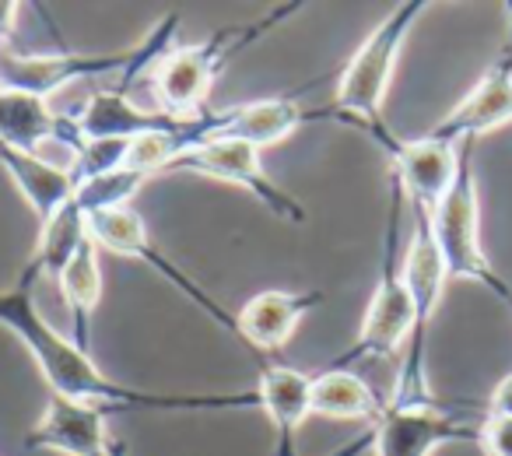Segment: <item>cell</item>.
<instances>
[{"label":"cell","mask_w":512,"mask_h":456,"mask_svg":"<svg viewBox=\"0 0 512 456\" xmlns=\"http://www.w3.org/2000/svg\"><path fill=\"white\" fill-rule=\"evenodd\" d=\"M179 36V15H165L151 25L144 43L137 50L123 53H81V50H43V53H18L11 46H0V88L25 92L50 102L74 81L92 78H123V85H134L137 74H148L165 53L172 50V39Z\"/></svg>","instance_id":"obj_2"},{"label":"cell","mask_w":512,"mask_h":456,"mask_svg":"<svg viewBox=\"0 0 512 456\" xmlns=\"http://www.w3.org/2000/svg\"><path fill=\"white\" fill-rule=\"evenodd\" d=\"M425 11H428L425 0L397 4L365 36V43L351 53L341 78H337V95H334V106H330L337 123H348V127L362 130L376 144L393 134L390 123H386V95H390L393 71H397V60L404 53L407 36L414 32V25H418V18Z\"/></svg>","instance_id":"obj_4"},{"label":"cell","mask_w":512,"mask_h":456,"mask_svg":"<svg viewBox=\"0 0 512 456\" xmlns=\"http://www.w3.org/2000/svg\"><path fill=\"white\" fill-rule=\"evenodd\" d=\"M509 120H512V39L505 43L502 57L481 74V81L428 134L460 148V144L477 141L481 134H488V130L502 127Z\"/></svg>","instance_id":"obj_12"},{"label":"cell","mask_w":512,"mask_h":456,"mask_svg":"<svg viewBox=\"0 0 512 456\" xmlns=\"http://www.w3.org/2000/svg\"><path fill=\"white\" fill-rule=\"evenodd\" d=\"M484 418V414H481ZM481 418L442 407L439 400H386L376 425L341 456H358L365 446L372 456H432L446 442H477Z\"/></svg>","instance_id":"obj_7"},{"label":"cell","mask_w":512,"mask_h":456,"mask_svg":"<svg viewBox=\"0 0 512 456\" xmlns=\"http://www.w3.org/2000/svg\"><path fill=\"white\" fill-rule=\"evenodd\" d=\"M88 243V211L78 204V197H71L50 221L39 225V243L32 250L29 264L22 267V278L36 281L43 274L50 278H60L64 267L78 257V250Z\"/></svg>","instance_id":"obj_18"},{"label":"cell","mask_w":512,"mask_h":456,"mask_svg":"<svg viewBox=\"0 0 512 456\" xmlns=\"http://www.w3.org/2000/svg\"><path fill=\"white\" fill-rule=\"evenodd\" d=\"M484 414H502V418H512V372L505 379H498V386L491 390L488 404H484Z\"/></svg>","instance_id":"obj_21"},{"label":"cell","mask_w":512,"mask_h":456,"mask_svg":"<svg viewBox=\"0 0 512 456\" xmlns=\"http://www.w3.org/2000/svg\"><path fill=\"white\" fill-rule=\"evenodd\" d=\"M309 120H334V109H309L299 95L242 102V106L225 109V137L221 141H242L249 148L264 151L271 144L288 141Z\"/></svg>","instance_id":"obj_14"},{"label":"cell","mask_w":512,"mask_h":456,"mask_svg":"<svg viewBox=\"0 0 512 456\" xmlns=\"http://www.w3.org/2000/svg\"><path fill=\"white\" fill-rule=\"evenodd\" d=\"M57 288L67 306V323H71L67 337L78 348L92 351V320L102 302V288H106V281H102V250L95 246L92 236L78 250V257L64 267V274L57 278Z\"/></svg>","instance_id":"obj_17"},{"label":"cell","mask_w":512,"mask_h":456,"mask_svg":"<svg viewBox=\"0 0 512 456\" xmlns=\"http://www.w3.org/2000/svg\"><path fill=\"white\" fill-rule=\"evenodd\" d=\"M172 172H193V176L232 183V186H239V190L253 193V197L271 214H278V218L292 221V225H306V207L295 197H288V193L267 176L264 162H260V151L242 141L200 144V148L186 151L179 162H172L169 169H165V176H172Z\"/></svg>","instance_id":"obj_9"},{"label":"cell","mask_w":512,"mask_h":456,"mask_svg":"<svg viewBox=\"0 0 512 456\" xmlns=\"http://www.w3.org/2000/svg\"><path fill=\"white\" fill-rule=\"evenodd\" d=\"M404 190L390 176V214H386L383 236V260H379L376 292L365 309L358 341L341 358H334L337 369H355L372 358H393L418 327V309H414L411 288L404 281V257H400V211H404Z\"/></svg>","instance_id":"obj_5"},{"label":"cell","mask_w":512,"mask_h":456,"mask_svg":"<svg viewBox=\"0 0 512 456\" xmlns=\"http://www.w3.org/2000/svg\"><path fill=\"white\" fill-rule=\"evenodd\" d=\"M302 4H278L264 18H253L246 25H228L221 32H211L207 39L193 46H172L144 78L151 85V99H155L158 113L169 116H197L207 109L211 88L218 74L239 57L242 50L264 39L271 29L299 15Z\"/></svg>","instance_id":"obj_3"},{"label":"cell","mask_w":512,"mask_h":456,"mask_svg":"<svg viewBox=\"0 0 512 456\" xmlns=\"http://www.w3.org/2000/svg\"><path fill=\"white\" fill-rule=\"evenodd\" d=\"M379 148L390 158V176L400 183L411 207L432 211L460 176V148L449 141H439L432 134L421 137H397L390 134L379 141Z\"/></svg>","instance_id":"obj_10"},{"label":"cell","mask_w":512,"mask_h":456,"mask_svg":"<svg viewBox=\"0 0 512 456\" xmlns=\"http://www.w3.org/2000/svg\"><path fill=\"white\" fill-rule=\"evenodd\" d=\"M0 327L11 330L36 369L43 372L50 397L81 400L102 411H165V414H211V411H260L256 386L221 393H155L123 386L95 365L92 351L78 348L64 330L50 327L36 306V281L18 278L15 288L0 292Z\"/></svg>","instance_id":"obj_1"},{"label":"cell","mask_w":512,"mask_h":456,"mask_svg":"<svg viewBox=\"0 0 512 456\" xmlns=\"http://www.w3.org/2000/svg\"><path fill=\"white\" fill-rule=\"evenodd\" d=\"M25 449L60 456H127V449L109 435L102 407L67 397H50L43 418L25 435Z\"/></svg>","instance_id":"obj_11"},{"label":"cell","mask_w":512,"mask_h":456,"mask_svg":"<svg viewBox=\"0 0 512 456\" xmlns=\"http://www.w3.org/2000/svg\"><path fill=\"white\" fill-rule=\"evenodd\" d=\"M474 141L460 144V176L453 190L428 211L432 218V239L439 246L442 267L449 281H474L488 288L491 295L512 306V288L491 267L488 253L481 246V200H477V179H474Z\"/></svg>","instance_id":"obj_6"},{"label":"cell","mask_w":512,"mask_h":456,"mask_svg":"<svg viewBox=\"0 0 512 456\" xmlns=\"http://www.w3.org/2000/svg\"><path fill=\"white\" fill-rule=\"evenodd\" d=\"M260 411L274 428V456H299V428L313 414V376L281 362H260Z\"/></svg>","instance_id":"obj_13"},{"label":"cell","mask_w":512,"mask_h":456,"mask_svg":"<svg viewBox=\"0 0 512 456\" xmlns=\"http://www.w3.org/2000/svg\"><path fill=\"white\" fill-rule=\"evenodd\" d=\"M0 169L15 179V186L22 190L25 204L36 211L39 225L50 221L67 200L78 193V176L67 162H53L36 151L11 148V144H0Z\"/></svg>","instance_id":"obj_16"},{"label":"cell","mask_w":512,"mask_h":456,"mask_svg":"<svg viewBox=\"0 0 512 456\" xmlns=\"http://www.w3.org/2000/svg\"><path fill=\"white\" fill-rule=\"evenodd\" d=\"M88 236L95 239V246H99L102 253L134 257V260H144L148 267H155V271L165 274V278H169L172 285H176L179 292L186 295V299L197 302V306L204 309V313L211 316V320L218 323L221 330H228V334L239 341V323H235V316L228 313V309L221 306V302L214 299V295L207 292L204 285H197V281H193L190 274H186L183 267L176 264V260L165 257V253L158 250L155 243H151L148 225H144V218L134 211V207H113V211L88 214Z\"/></svg>","instance_id":"obj_8"},{"label":"cell","mask_w":512,"mask_h":456,"mask_svg":"<svg viewBox=\"0 0 512 456\" xmlns=\"http://www.w3.org/2000/svg\"><path fill=\"white\" fill-rule=\"evenodd\" d=\"M383 407L386 400L376 397V390L355 369L327 365V369L313 376V414L337 421H365L372 428L379 421V414H383Z\"/></svg>","instance_id":"obj_19"},{"label":"cell","mask_w":512,"mask_h":456,"mask_svg":"<svg viewBox=\"0 0 512 456\" xmlns=\"http://www.w3.org/2000/svg\"><path fill=\"white\" fill-rule=\"evenodd\" d=\"M323 302V292H260L242 306V313L235 316L239 323V341L246 344L253 355H274L292 341L295 327L302 323V316L313 313Z\"/></svg>","instance_id":"obj_15"},{"label":"cell","mask_w":512,"mask_h":456,"mask_svg":"<svg viewBox=\"0 0 512 456\" xmlns=\"http://www.w3.org/2000/svg\"><path fill=\"white\" fill-rule=\"evenodd\" d=\"M477 446H481L484 456H512V418L484 414L481 432H477Z\"/></svg>","instance_id":"obj_20"}]
</instances>
